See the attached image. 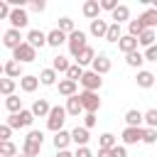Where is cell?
<instances>
[{
    "instance_id": "obj_19",
    "label": "cell",
    "mask_w": 157,
    "mask_h": 157,
    "mask_svg": "<svg viewBox=\"0 0 157 157\" xmlns=\"http://www.w3.org/2000/svg\"><path fill=\"white\" fill-rule=\"evenodd\" d=\"M88 137H91V135H88V128H83V125H81V128H74V130H71V140H74V142H76L78 147H86Z\"/></svg>"
},
{
    "instance_id": "obj_32",
    "label": "cell",
    "mask_w": 157,
    "mask_h": 157,
    "mask_svg": "<svg viewBox=\"0 0 157 157\" xmlns=\"http://www.w3.org/2000/svg\"><path fill=\"white\" fill-rule=\"evenodd\" d=\"M125 61H128V66H132V69H140V66H142V61H147V59H145V54H140V52H132V54H128V56H125Z\"/></svg>"
},
{
    "instance_id": "obj_21",
    "label": "cell",
    "mask_w": 157,
    "mask_h": 157,
    "mask_svg": "<svg viewBox=\"0 0 157 157\" xmlns=\"http://www.w3.org/2000/svg\"><path fill=\"white\" fill-rule=\"evenodd\" d=\"M108 27H110V25L98 17V20L91 22V34H93V37H105V34H108Z\"/></svg>"
},
{
    "instance_id": "obj_33",
    "label": "cell",
    "mask_w": 157,
    "mask_h": 157,
    "mask_svg": "<svg viewBox=\"0 0 157 157\" xmlns=\"http://www.w3.org/2000/svg\"><path fill=\"white\" fill-rule=\"evenodd\" d=\"M105 39H108V42H120V39H123V32H120V25H115V22H110V27H108V34H105Z\"/></svg>"
},
{
    "instance_id": "obj_41",
    "label": "cell",
    "mask_w": 157,
    "mask_h": 157,
    "mask_svg": "<svg viewBox=\"0 0 157 157\" xmlns=\"http://www.w3.org/2000/svg\"><path fill=\"white\" fill-rule=\"evenodd\" d=\"M59 29H61L64 34H74V32H76V29H74V20H71V17H61V20H59Z\"/></svg>"
},
{
    "instance_id": "obj_45",
    "label": "cell",
    "mask_w": 157,
    "mask_h": 157,
    "mask_svg": "<svg viewBox=\"0 0 157 157\" xmlns=\"http://www.w3.org/2000/svg\"><path fill=\"white\" fill-rule=\"evenodd\" d=\"M118 2L115 0H101V10H108V12H115Z\"/></svg>"
},
{
    "instance_id": "obj_3",
    "label": "cell",
    "mask_w": 157,
    "mask_h": 157,
    "mask_svg": "<svg viewBox=\"0 0 157 157\" xmlns=\"http://www.w3.org/2000/svg\"><path fill=\"white\" fill-rule=\"evenodd\" d=\"M32 123H34V113H32V110H25V108H22L20 113H15V115L7 118V125H10L12 130H15V128H29Z\"/></svg>"
},
{
    "instance_id": "obj_16",
    "label": "cell",
    "mask_w": 157,
    "mask_h": 157,
    "mask_svg": "<svg viewBox=\"0 0 157 157\" xmlns=\"http://www.w3.org/2000/svg\"><path fill=\"white\" fill-rule=\"evenodd\" d=\"M125 123H128L130 128H142V123H145V113H140V110L130 108V110L125 113Z\"/></svg>"
},
{
    "instance_id": "obj_6",
    "label": "cell",
    "mask_w": 157,
    "mask_h": 157,
    "mask_svg": "<svg viewBox=\"0 0 157 157\" xmlns=\"http://www.w3.org/2000/svg\"><path fill=\"white\" fill-rule=\"evenodd\" d=\"M81 86H83V91H98V88L103 86V78H101L96 71H86L83 78H81Z\"/></svg>"
},
{
    "instance_id": "obj_50",
    "label": "cell",
    "mask_w": 157,
    "mask_h": 157,
    "mask_svg": "<svg viewBox=\"0 0 157 157\" xmlns=\"http://www.w3.org/2000/svg\"><path fill=\"white\" fill-rule=\"evenodd\" d=\"M113 157H128V150L123 145H118V147H113Z\"/></svg>"
},
{
    "instance_id": "obj_31",
    "label": "cell",
    "mask_w": 157,
    "mask_h": 157,
    "mask_svg": "<svg viewBox=\"0 0 157 157\" xmlns=\"http://www.w3.org/2000/svg\"><path fill=\"white\" fill-rule=\"evenodd\" d=\"M5 108L15 115V113H20L22 110V101H20V96H7L5 98Z\"/></svg>"
},
{
    "instance_id": "obj_4",
    "label": "cell",
    "mask_w": 157,
    "mask_h": 157,
    "mask_svg": "<svg viewBox=\"0 0 157 157\" xmlns=\"http://www.w3.org/2000/svg\"><path fill=\"white\" fill-rule=\"evenodd\" d=\"M34 56H37V49L29 44V42H22L15 52H12V59L15 61H20V64H27V61H34Z\"/></svg>"
},
{
    "instance_id": "obj_8",
    "label": "cell",
    "mask_w": 157,
    "mask_h": 157,
    "mask_svg": "<svg viewBox=\"0 0 157 157\" xmlns=\"http://www.w3.org/2000/svg\"><path fill=\"white\" fill-rule=\"evenodd\" d=\"M81 12H83V17H88V20L93 22V20L101 17V2H98V0H86V2L81 5Z\"/></svg>"
},
{
    "instance_id": "obj_14",
    "label": "cell",
    "mask_w": 157,
    "mask_h": 157,
    "mask_svg": "<svg viewBox=\"0 0 157 157\" xmlns=\"http://www.w3.org/2000/svg\"><path fill=\"white\" fill-rule=\"evenodd\" d=\"M123 140H125V145H135V142H140V140H142V128H130V125H125V130H123Z\"/></svg>"
},
{
    "instance_id": "obj_24",
    "label": "cell",
    "mask_w": 157,
    "mask_h": 157,
    "mask_svg": "<svg viewBox=\"0 0 157 157\" xmlns=\"http://www.w3.org/2000/svg\"><path fill=\"white\" fill-rule=\"evenodd\" d=\"M140 20H142V25H145L147 29H155V27H157V10H155V7L145 10V12L140 15Z\"/></svg>"
},
{
    "instance_id": "obj_36",
    "label": "cell",
    "mask_w": 157,
    "mask_h": 157,
    "mask_svg": "<svg viewBox=\"0 0 157 157\" xmlns=\"http://www.w3.org/2000/svg\"><path fill=\"white\" fill-rule=\"evenodd\" d=\"M12 91H15V78H7V76H5V78L0 81V93L7 98V96H15Z\"/></svg>"
},
{
    "instance_id": "obj_20",
    "label": "cell",
    "mask_w": 157,
    "mask_h": 157,
    "mask_svg": "<svg viewBox=\"0 0 157 157\" xmlns=\"http://www.w3.org/2000/svg\"><path fill=\"white\" fill-rule=\"evenodd\" d=\"M59 93L66 96V98L78 96V93H76V81H71V78H61V81H59Z\"/></svg>"
},
{
    "instance_id": "obj_52",
    "label": "cell",
    "mask_w": 157,
    "mask_h": 157,
    "mask_svg": "<svg viewBox=\"0 0 157 157\" xmlns=\"http://www.w3.org/2000/svg\"><path fill=\"white\" fill-rule=\"evenodd\" d=\"M98 157H113V150H101L98 147Z\"/></svg>"
},
{
    "instance_id": "obj_53",
    "label": "cell",
    "mask_w": 157,
    "mask_h": 157,
    "mask_svg": "<svg viewBox=\"0 0 157 157\" xmlns=\"http://www.w3.org/2000/svg\"><path fill=\"white\" fill-rule=\"evenodd\" d=\"M56 157H74V155H71L69 150H59V152H56Z\"/></svg>"
},
{
    "instance_id": "obj_2",
    "label": "cell",
    "mask_w": 157,
    "mask_h": 157,
    "mask_svg": "<svg viewBox=\"0 0 157 157\" xmlns=\"http://www.w3.org/2000/svg\"><path fill=\"white\" fill-rule=\"evenodd\" d=\"M66 44H69V52H71V56L76 59V56H78V54H81V52L88 47V44H86V32L76 29L74 34H69V42H66Z\"/></svg>"
},
{
    "instance_id": "obj_28",
    "label": "cell",
    "mask_w": 157,
    "mask_h": 157,
    "mask_svg": "<svg viewBox=\"0 0 157 157\" xmlns=\"http://www.w3.org/2000/svg\"><path fill=\"white\" fill-rule=\"evenodd\" d=\"M125 20H130V7H128V5H118L115 12H113V22L120 25V22H125Z\"/></svg>"
},
{
    "instance_id": "obj_7",
    "label": "cell",
    "mask_w": 157,
    "mask_h": 157,
    "mask_svg": "<svg viewBox=\"0 0 157 157\" xmlns=\"http://www.w3.org/2000/svg\"><path fill=\"white\" fill-rule=\"evenodd\" d=\"M27 22H29L27 10H22V7H12V15H10V25H12V29H22V27H27Z\"/></svg>"
},
{
    "instance_id": "obj_38",
    "label": "cell",
    "mask_w": 157,
    "mask_h": 157,
    "mask_svg": "<svg viewBox=\"0 0 157 157\" xmlns=\"http://www.w3.org/2000/svg\"><path fill=\"white\" fill-rule=\"evenodd\" d=\"M83 66H78V64H71V69L66 71V78H71V81H81L83 78Z\"/></svg>"
},
{
    "instance_id": "obj_48",
    "label": "cell",
    "mask_w": 157,
    "mask_h": 157,
    "mask_svg": "<svg viewBox=\"0 0 157 157\" xmlns=\"http://www.w3.org/2000/svg\"><path fill=\"white\" fill-rule=\"evenodd\" d=\"M145 59H147V61H157V44L150 47V49L145 52Z\"/></svg>"
},
{
    "instance_id": "obj_46",
    "label": "cell",
    "mask_w": 157,
    "mask_h": 157,
    "mask_svg": "<svg viewBox=\"0 0 157 157\" xmlns=\"http://www.w3.org/2000/svg\"><path fill=\"white\" fill-rule=\"evenodd\" d=\"M93 125H96V113H86V115H83V128L91 130Z\"/></svg>"
},
{
    "instance_id": "obj_15",
    "label": "cell",
    "mask_w": 157,
    "mask_h": 157,
    "mask_svg": "<svg viewBox=\"0 0 157 157\" xmlns=\"http://www.w3.org/2000/svg\"><path fill=\"white\" fill-rule=\"evenodd\" d=\"M27 42H29L34 49H37V47L42 49V47L47 44V34H44L42 29H29V32H27Z\"/></svg>"
},
{
    "instance_id": "obj_44",
    "label": "cell",
    "mask_w": 157,
    "mask_h": 157,
    "mask_svg": "<svg viewBox=\"0 0 157 157\" xmlns=\"http://www.w3.org/2000/svg\"><path fill=\"white\" fill-rule=\"evenodd\" d=\"M10 15H12V7H10L5 0H0V17H2V20H5V17L10 20Z\"/></svg>"
},
{
    "instance_id": "obj_54",
    "label": "cell",
    "mask_w": 157,
    "mask_h": 157,
    "mask_svg": "<svg viewBox=\"0 0 157 157\" xmlns=\"http://www.w3.org/2000/svg\"><path fill=\"white\" fill-rule=\"evenodd\" d=\"M17 157H27V155H17Z\"/></svg>"
},
{
    "instance_id": "obj_49",
    "label": "cell",
    "mask_w": 157,
    "mask_h": 157,
    "mask_svg": "<svg viewBox=\"0 0 157 157\" xmlns=\"http://www.w3.org/2000/svg\"><path fill=\"white\" fill-rule=\"evenodd\" d=\"M74 157H93V152H91L88 147H78V150L74 152Z\"/></svg>"
},
{
    "instance_id": "obj_37",
    "label": "cell",
    "mask_w": 157,
    "mask_h": 157,
    "mask_svg": "<svg viewBox=\"0 0 157 157\" xmlns=\"http://www.w3.org/2000/svg\"><path fill=\"white\" fill-rule=\"evenodd\" d=\"M137 42H140L142 47H147V49H150V47H155V29H145V32L140 34V39H137Z\"/></svg>"
},
{
    "instance_id": "obj_51",
    "label": "cell",
    "mask_w": 157,
    "mask_h": 157,
    "mask_svg": "<svg viewBox=\"0 0 157 157\" xmlns=\"http://www.w3.org/2000/svg\"><path fill=\"white\" fill-rule=\"evenodd\" d=\"M27 137H29V140H39V142L44 140V135H42L39 130H29V132H27Z\"/></svg>"
},
{
    "instance_id": "obj_30",
    "label": "cell",
    "mask_w": 157,
    "mask_h": 157,
    "mask_svg": "<svg viewBox=\"0 0 157 157\" xmlns=\"http://www.w3.org/2000/svg\"><path fill=\"white\" fill-rule=\"evenodd\" d=\"M98 147H101V150H113V147H118V140H115V135H110V132L101 135V137H98Z\"/></svg>"
},
{
    "instance_id": "obj_27",
    "label": "cell",
    "mask_w": 157,
    "mask_h": 157,
    "mask_svg": "<svg viewBox=\"0 0 157 157\" xmlns=\"http://www.w3.org/2000/svg\"><path fill=\"white\" fill-rule=\"evenodd\" d=\"M145 29H147V27L142 25V20H140V17H137V20H130V25H128V34H130V37H135V39H140V34H142Z\"/></svg>"
},
{
    "instance_id": "obj_25",
    "label": "cell",
    "mask_w": 157,
    "mask_h": 157,
    "mask_svg": "<svg viewBox=\"0 0 157 157\" xmlns=\"http://www.w3.org/2000/svg\"><path fill=\"white\" fill-rule=\"evenodd\" d=\"M66 113H69V115H78V113H83V105H81V98H78V96L66 98Z\"/></svg>"
},
{
    "instance_id": "obj_9",
    "label": "cell",
    "mask_w": 157,
    "mask_h": 157,
    "mask_svg": "<svg viewBox=\"0 0 157 157\" xmlns=\"http://www.w3.org/2000/svg\"><path fill=\"white\" fill-rule=\"evenodd\" d=\"M2 44H5V47H10V49L15 52V49H17L20 44H22V37H20V29H12V27H10V29H7L5 34H2Z\"/></svg>"
},
{
    "instance_id": "obj_13",
    "label": "cell",
    "mask_w": 157,
    "mask_h": 157,
    "mask_svg": "<svg viewBox=\"0 0 157 157\" xmlns=\"http://www.w3.org/2000/svg\"><path fill=\"white\" fill-rule=\"evenodd\" d=\"M32 113H34V118H49V113H52V105H49V101H47V98H39V101H34V105H32Z\"/></svg>"
},
{
    "instance_id": "obj_23",
    "label": "cell",
    "mask_w": 157,
    "mask_h": 157,
    "mask_svg": "<svg viewBox=\"0 0 157 157\" xmlns=\"http://www.w3.org/2000/svg\"><path fill=\"white\" fill-rule=\"evenodd\" d=\"M135 81H137V86H140V88H150V86L155 83V74H152V71H145V69H142V71H137Z\"/></svg>"
},
{
    "instance_id": "obj_1",
    "label": "cell",
    "mask_w": 157,
    "mask_h": 157,
    "mask_svg": "<svg viewBox=\"0 0 157 157\" xmlns=\"http://www.w3.org/2000/svg\"><path fill=\"white\" fill-rule=\"evenodd\" d=\"M66 108H61V105H54L52 108V113H49V118H47V128L52 130V132H61L64 130V120H66Z\"/></svg>"
},
{
    "instance_id": "obj_11",
    "label": "cell",
    "mask_w": 157,
    "mask_h": 157,
    "mask_svg": "<svg viewBox=\"0 0 157 157\" xmlns=\"http://www.w3.org/2000/svg\"><path fill=\"white\" fill-rule=\"evenodd\" d=\"M137 44H140V42H137L135 37H130V34H123V39L118 42V49H120V52H123V54L128 56V54L137 52Z\"/></svg>"
},
{
    "instance_id": "obj_43",
    "label": "cell",
    "mask_w": 157,
    "mask_h": 157,
    "mask_svg": "<svg viewBox=\"0 0 157 157\" xmlns=\"http://www.w3.org/2000/svg\"><path fill=\"white\" fill-rule=\"evenodd\" d=\"M10 137H12V128L7 123L0 125V142H10Z\"/></svg>"
},
{
    "instance_id": "obj_17",
    "label": "cell",
    "mask_w": 157,
    "mask_h": 157,
    "mask_svg": "<svg viewBox=\"0 0 157 157\" xmlns=\"http://www.w3.org/2000/svg\"><path fill=\"white\" fill-rule=\"evenodd\" d=\"M39 150H42V142H39V140H29V137H25V142H22V155H27V157H37Z\"/></svg>"
},
{
    "instance_id": "obj_10",
    "label": "cell",
    "mask_w": 157,
    "mask_h": 157,
    "mask_svg": "<svg viewBox=\"0 0 157 157\" xmlns=\"http://www.w3.org/2000/svg\"><path fill=\"white\" fill-rule=\"evenodd\" d=\"M110 66H113V64H110V59H108L105 54H98V56H96V61L91 64V71H96L98 76H103V74H108V71H110Z\"/></svg>"
},
{
    "instance_id": "obj_26",
    "label": "cell",
    "mask_w": 157,
    "mask_h": 157,
    "mask_svg": "<svg viewBox=\"0 0 157 157\" xmlns=\"http://www.w3.org/2000/svg\"><path fill=\"white\" fill-rule=\"evenodd\" d=\"M69 142H71V132H66V130L54 132V147H56V152H59V150H66Z\"/></svg>"
},
{
    "instance_id": "obj_35",
    "label": "cell",
    "mask_w": 157,
    "mask_h": 157,
    "mask_svg": "<svg viewBox=\"0 0 157 157\" xmlns=\"http://www.w3.org/2000/svg\"><path fill=\"white\" fill-rule=\"evenodd\" d=\"M39 81H42L44 86H54V83H56V71H54V69H44V71L39 74Z\"/></svg>"
},
{
    "instance_id": "obj_29",
    "label": "cell",
    "mask_w": 157,
    "mask_h": 157,
    "mask_svg": "<svg viewBox=\"0 0 157 157\" xmlns=\"http://www.w3.org/2000/svg\"><path fill=\"white\" fill-rule=\"evenodd\" d=\"M2 71H5V76H7V78H15V76H20V61H15V59H7V61H5V66H2Z\"/></svg>"
},
{
    "instance_id": "obj_39",
    "label": "cell",
    "mask_w": 157,
    "mask_h": 157,
    "mask_svg": "<svg viewBox=\"0 0 157 157\" xmlns=\"http://www.w3.org/2000/svg\"><path fill=\"white\" fill-rule=\"evenodd\" d=\"M142 142L145 145H155L157 142V130L155 128H142Z\"/></svg>"
},
{
    "instance_id": "obj_42",
    "label": "cell",
    "mask_w": 157,
    "mask_h": 157,
    "mask_svg": "<svg viewBox=\"0 0 157 157\" xmlns=\"http://www.w3.org/2000/svg\"><path fill=\"white\" fill-rule=\"evenodd\" d=\"M145 123H147V128H155V130H157V110H155V108L145 110Z\"/></svg>"
},
{
    "instance_id": "obj_47",
    "label": "cell",
    "mask_w": 157,
    "mask_h": 157,
    "mask_svg": "<svg viewBox=\"0 0 157 157\" xmlns=\"http://www.w3.org/2000/svg\"><path fill=\"white\" fill-rule=\"evenodd\" d=\"M47 5H44V0H32L29 2V10H34V12H42Z\"/></svg>"
},
{
    "instance_id": "obj_40",
    "label": "cell",
    "mask_w": 157,
    "mask_h": 157,
    "mask_svg": "<svg viewBox=\"0 0 157 157\" xmlns=\"http://www.w3.org/2000/svg\"><path fill=\"white\" fill-rule=\"evenodd\" d=\"M0 157H17V147L12 142H0Z\"/></svg>"
},
{
    "instance_id": "obj_34",
    "label": "cell",
    "mask_w": 157,
    "mask_h": 157,
    "mask_svg": "<svg viewBox=\"0 0 157 157\" xmlns=\"http://www.w3.org/2000/svg\"><path fill=\"white\" fill-rule=\"evenodd\" d=\"M52 69H54V71H64V74H66V71L71 69V64H69V59H66V56H54Z\"/></svg>"
},
{
    "instance_id": "obj_22",
    "label": "cell",
    "mask_w": 157,
    "mask_h": 157,
    "mask_svg": "<svg viewBox=\"0 0 157 157\" xmlns=\"http://www.w3.org/2000/svg\"><path fill=\"white\" fill-rule=\"evenodd\" d=\"M96 56H98V54L93 52V47H86V49H83V52H81V54L76 56V64H78V66H86V64H93V61H96Z\"/></svg>"
},
{
    "instance_id": "obj_18",
    "label": "cell",
    "mask_w": 157,
    "mask_h": 157,
    "mask_svg": "<svg viewBox=\"0 0 157 157\" xmlns=\"http://www.w3.org/2000/svg\"><path fill=\"white\" fill-rule=\"evenodd\" d=\"M39 83H42V81H39V76H29V74L20 78V88H22L25 93H32V91H37V86H39Z\"/></svg>"
},
{
    "instance_id": "obj_12",
    "label": "cell",
    "mask_w": 157,
    "mask_h": 157,
    "mask_svg": "<svg viewBox=\"0 0 157 157\" xmlns=\"http://www.w3.org/2000/svg\"><path fill=\"white\" fill-rule=\"evenodd\" d=\"M64 42H69V34H64L59 27L52 29V32H47V44H49V47H61Z\"/></svg>"
},
{
    "instance_id": "obj_5",
    "label": "cell",
    "mask_w": 157,
    "mask_h": 157,
    "mask_svg": "<svg viewBox=\"0 0 157 157\" xmlns=\"http://www.w3.org/2000/svg\"><path fill=\"white\" fill-rule=\"evenodd\" d=\"M78 98H81V105H83L86 113H96V110L101 108V98H98L96 91H81Z\"/></svg>"
}]
</instances>
